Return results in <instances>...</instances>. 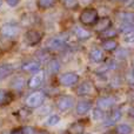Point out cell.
Here are the masks:
<instances>
[{"instance_id":"cell-1","label":"cell","mask_w":134,"mask_h":134,"mask_svg":"<svg viewBox=\"0 0 134 134\" xmlns=\"http://www.w3.org/2000/svg\"><path fill=\"white\" fill-rule=\"evenodd\" d=\"M79 21L83 26H94L98 21V11L93 7H87L80 13Z\"/></svg>"},{"instance_id":"cell-2","label":"cell","mask_w":134,"mask_h":134,"mask_svg":"<svg viewBox=\"0 0 134 134\" xmlns=\"http://www.w3.org/2000/svg\"><path fill=\"white\" fill-rule=\"evenodd\" d=\"M45 98H46V95L42 91H35L26 98L25 104L30 108H37L42 105V102L45 101Z\"/></svg>"},{"instance_id":"cell-3","label":"cell","mask_w":134,"mask_h":134,"mask_svg":"<svg viewBox=\"0 0 134 134\" xmlns=\"http://www.w3.org/2000/svg\"><path fill=\"white\" fill-rule=\"evenodd\" d=\"M79 81V75L73 72H66V73L61 74L59 76V82L60 85L65 86V87H69V86H74Z\"/></svg>"},{"instance_id":"cell-4","label":"cell","mask_w":134,"mask_h":134,"mask_svg":"<svg viewBox=\"0 0 134 134\" xmlns=\"http://www.w3.org/2000/svg\"><path fill=\"white\" fill-rule=\"evenodd\" d=\"M45 80V72L44 71H38L31 76V79L27 81V87L31 90H35V88L40 87Z\"/></svg>"},{"instance_id":"cell-5","label":"cell","mask_w":134,"mask_h":134,"mask_svg":"<svg viewBox=\"0 0 134 134\" xmlns=\"http://www.w3.org/2000/svg\"><path fill=\"white\" fill-rule=\"evenodd\" d=\"M74 106V100L69 95H61L57 100V108L61 112H67Z\"/></svg>"},{"instance_id":"cell-6","label":"cell","mask_w":134,"mask_h":134,"mask_svg":"<svg viewBox=\"0 0 134 134\" xmlns=\"http://www.w3.org/2000/svg\"><path fill=\"white\" fill-rule=\"evenodd\" d=\"M26 41H27L28 45L31 46H34V45H38L42 39V33L40 31L37 30H30L26 32Z\"/></svg>"},{"instance_id":"cell-7","label":"cell","mask_w":134,"mask_h":134,"mask_svg":"<svg viewBox=\"0 0 134 134\" xmlns=\"http://www.w3.org/2000/svg\"><path fill=\"white\" fill-rule=\"evenodd\" d=\"M114 105H115V99L113 97H101L97 100V107L104 111L112 108Z\"/></svg>"},{"instance_id":"cell-8","label":"cell","mask_w":134,"mask_h":134,"mask_svg":"<svg viewBox=\"0 0 134 134\" xmlns=\"http://www.w3.org/2000/svg\"><path fill=\"white\" fill-rule=\"evenodd\" d=\"M19 32V27L14 24H6L2 26L1 28V34L5 38H13L18 34Z\"/></svg>"},{"instance_id":"cell-9","label":"cell","mask_w":134,"mask_h":134,"mask_svg":"<svg viewBox=\"0 0 134 134\" xmlns=\"http://www.w3.org/2000/svg\"><path fill=\"white\" fill-rule=\"evenodd\" d=\"M111 19L108 16H104L101 19H98V21L94 25V31L98 33H102L104 31H106L107 28L111 27Z\"/></svg>"},{"instance_id":"cell-10","label":"cell","mask_w":134,"mask_h":134,"mask_svg":"<svg viewBox=\"0 0 134 134\" xmlns=\"http://www.w3.org/2000/svg\"><path fill=\"white\" fill-rule=\"evenodd\" d=\"M92 108V102L88 100H81L75 105V111L79 115H85Z\"/></svg>"},{"instance_id":"cell-11","label":"cell","mask_w":134,"mask_h":134,"mask_svg":"<svg viewBox=\"0 0 134 134\" xmlns=\"http://www.w3.org/2000/svg\"><path fill=\"white\" fill-rule=\"evenodd\" d=\"M40 65L39 61H26L21 65V69L24 72H28V73H35V72L40 71Z\"/></svg>"},{"instance_id":"cell-12","label":"cell","mask_w":134,"mask_h":134,"mask_svg":"<svg viewBox=\"0 0 134 134\" xmlns=\"http://www.w3.org/2000/svg\"><path fill=\"white\" fill-rule=\"evenodd\" d=\"M92 90H93L92 83H91L90 81H85V82L80 83V85L78 86V88H76V94L81 95V97H83V95H88V94L92 93Z\"/></svg>"},{"instance_id":"cell-13","label":"cell","mask_w":134,"mask_h":134,"mask_svg":"<svg viewBox=\"0 0 134 134\" xmlns=\"http://www.w3.org/2000/svg\"><path fill=\"white\" fill-rule=\"evenodd\" d=\"M64 45H65V41H64L61 38H59V37H53V38H51V39H49L48 44H47V47H48L49 49L57 51V49L63 48Z\"/></svg>"},{"instance_id":"cell-14","label":"cell","mask_w":134,"mask_h":134,"mask_svg":"<svg viewBox=\"0 0 134 134\" xmlns=\"http://www.w3.org/2000/svg\"><path fill=\"white\" fill-rule=\"evenodd\" d=\"M74 34H75V37L78 38L79 40H87L91 38V32L90 31H87L86 28L81 27V26H75V28H74Z\"/></svg>"},{"instance_id":"cell-15","label":"cell","mask_w":134,"mask_h":134,"mask_svg":"<svg viewBox=\"0 0 134 134\" xmlns=\"http://www.w3.org/2000/svg\"><path fill=\"white\" fill-rule=\"evenodd\" d=\"M14 72V66L12 64H2L0 66V79L5 80L7 76H9Z\"/></svg>"},{"instance_id":"cell-16","label":"cell","mask_w":134,"mask_h":134,"mask_svg":"<svg viewBox=\"0 0 134 134\" xmlns=\"http://www.w3.org/2000/svg\"><path fill=\"white\" fill-rule=\"evenodd\" d=\"M118 41H115L114 39H105L104 42L101 44V47L104 51L107 52H113L118 48Z\"/></svg>"},{"instance_id":"cell-17","label":"cell","mask_w":134,"mask_h":134,"mask_svg":"<svg viewBox=\"0 0 134 134\" xmlns=\"http://www.w3.org/2000/svg\"><path fill=\"white\" fill-rule=\"evenodd\" d=\"M90 59L92 63H101L104 60V52L100 48H93L90 53Z\"/></svg>"},{"instance_id":"cell-18","label":"cell","mask_w":134,"mask_h":134,"mask_svg":"<svg viewBox=\"0 0 134 134\" xmlns=\"http://www.w3.org/2000/svg\"><path fill=\"white\" fill-rule=\"evenodd\" d=\"M121 118V112L119 109H113L109 113L108 116H106V122L107 125H114L115 122H118Z\"/></svg>"},{"instance_id":"cell-19","label":"cell","mask_w":134,"mask_h":134,"mask_svg":"<svg viewBox=\"0 0 134 134\" xmlns=\"http://www.w3.org/2000/svg\"><path fill=\"white\" fill-rule=\"evenodd\" d=\"M118 18L122 24H130L134 21V14L131 12H120L118 14Z\"/></svg>"},{"instance_id":"cell-20","label":"cell","mask_w":134,"mask_h":134,"mask_svg":"<svg viewBox=\"0 0 134 134\" xmlns=\"http://www.w3.org/2000/svg\"><path fill=\"white\" fill-rule=\"evenodd\" d=\"M59 68H60V64H59V61L55 60V59L51 60L48 63V65H47V72H48L49 74H55L57 72L59 71Z\"/></svg>"},{"instance_id":"cell-21","label":"cell","mask_w":134,"mask_h":134,"mask_svg":"<svg viewBox=\"0 0 134 134\" xmlns=\"http://www.w3.org/2000/svg\"><path fill=\"white\" fill-rule=\"evenodd\" d=\"M11 100H12V94L9 92H7V91L2 90L1 94H0V105H1V106H5V105L9 104Z\"/></svg>"},{"instance_id":"cell-22","label":"cell","mask_w":134,"mask_h":134,"mask_svg":"<svg viewBox=\"0 0 134 134\" xmlns=\"http://www.w3.org/2000/svg\"><path fill=\"white\" fill-rule=\"evenodd\" d=\"M57 4V0H38V6L42 9L52 8Z\"/></svg>"},{"instance_id":"cell-23","label":"cell","mask_w":134,"mask_h":134,"mask_svg":"<svg viewBox=\"0 0 134 134\" xmlns=\"http://www.w3.org/2000/svg\"><path fill=\"white\" fill-rule=\"evenodd\" d=\"M132 132H133L132 127H131L130 125H127V124L119 125V126H116V128H115V133H119V134H130Z\"/></svg>"},{"instance_id":"cell-24","label":"cell","mask_w":134,"mask_h":134,"mask_svg":"<svg viewBox=\"0 0 134 134\" xmlns=\"http://www.w3.org/2000/svg\"><path fill=\"white\" fill-rule=\"evenodd\" d=\"M116 35H118V31L114 30V28H111V27L102 32V38H105V39H113Z\"/></svg>"},{"instance_id":"cell-25","label":"cell","mask_w":134,"mask_h":134,"mask_svg":"<svg viewBox=\"0 0 134 134\" xmlns=\"http://www.w3.org/2000/svg\"><path fill=\"white\" fill-rule=\"evenodd\" d=\"M24 83H25L24 79L21 78V76H19V78H15L13 81H12V87H13L15 91H21L24 87Z\"/></svg>"},{"instance_id":"cell-26","label":"cell","mask_w":134,"mask_h":134,"mask_svg":"<svg viewBox=\"0 0 134 134\" xmlns=\"http://www.w3.org/2000/svg\"><path fill=\"white\" fill-rule=\"evenodd\" d=\"M83 131H85V126H82L79 122H76V124H73L67 132L68 133H82Z\"/></svg>"},{"instance_id":"cell-27","label":"cell","mask_w":134,"mask_h":134,"mask_svg":"<svg viewBox=\"0 0 134 134\" xmlns=\"http://www.w3.org/2000/svg\"><path fill=\"white\" fill-rule=\"evenodd\" d=\"M93 119H94V120H104V119H105L104 109L97 107V108L93 111Z\"/></svg>"},{"instance_id":"cell-28","label":"cell","mask_w":134,"mask_h":134,"mask_svg":"<svg viewBox=\"0 0 134 134\" xmlns=\"http://www.w3.org/2000/svg\"><path fill=\"white\" fill-rule=\"evenodd\" d=\"M59 121H60V116H59L58 114H52V115L47 119L46 125L47 126H55Z\"/></svg>"},{"instance_id":"cell-29","label":"cell","mask_w":134,"mask_h":134,"mask_svg":"<svg viewBox=\"0 0 134 134\" xmlns=\"http://www.w3.org/2000/svg\"><path fill=\"white\" fill-rule=\"evenodd\" d=\"M37 131L33 130V128L28 127V126H26V127H23V128H19V130H15L13 131V133H35Z\"/></svg>"},{"instance_id":"cell-30","label":"cell","mask_w":134,"mask_h":134,"mask_svg":"<svg viewBox=\"0 0 134 134\" xmlns=\"http://www.w3.org/2000/svg\"><path fill=\"white\" fill-rule=\"evenodd\" d=\"M65 6L67 8H74L78 6V1L76 0H65Z\"/></svg>"},{"instance_id":"cell-31","label":"cell","mask_w":134,"mask_h":134,"mask_svg":"<svg viewBox=\"0 0 134 134\" xmlns=\"http://www.w3.org/2000/svg\"><path fill=\"white\" fill-rule=\"evenodd\" d=\"M125 40L127 42H134V28L131 32H127L125 35Z\"/></svg>"},{"instance_id":"cell-32","label":"cell","mask_w":134,"mask_h":134,"mask_svg":"<svg viewBox=\"0 0 134 134\" xmlns=\"http://www.w3.org/2000/svg\"><path fill=\"white\" fill-rule=\"evenodd\" d=\"M5 2H6L9 7H15V6H18L20 0H5Z\"/></svg>"},{"instance_id":"cell-33","label":"cell","mask_w":134,"mask_h":134,"mask_svg":"<svg viewBox=\"0 0 134 134\" xmlns=\"http://www.w3.org/2000/svg\"><path fill=\"white\" fill-rule=\"evenodd\" d=\"M128 115H130L131 118H133V119H134V107L130 108V111H128Z\"/></svg>"},{"instance_id":"cell-34","label":"cell","mask_w":134,"mask_h":134,"mask_svg":"<svg viewBox=\"0 0 134 134\" xmlns=\"http://www.w3.org/2000/svg\"><path fill=\"white\" fill-rule=\"evenodd\" d=\"M132 66H133V68H134V57H133V59H132Z\"/></svg>"},{"instance_id":"cell-35","label":"cell","mask_w":134,"mask_h":134,"mask_svg":"<svg viewBox=\"0 0 134 134\" xmlns=\"http://www.w3.org/2000/svg\"><path fill=\"white\" fill-rule=\"evenodd\" d=\"M115 1H127V0H115Z\"/></svg>"},{"instance_id":"cell-36","label":"cell","mask_w":134,"mask_h":134,"mask_svg":"<svg viewBox=\"0 0 134 134\" xmlns=\"http://www.w3.org/2000/svg\"><path fill=\"white\" fill-rule=\"evenodd\" d=\"M133 75H134V71H133Z\"/></svg>"}]
</instances>
